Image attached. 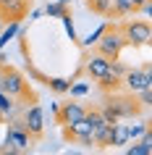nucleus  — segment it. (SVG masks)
<instances>
[{"label": "nucleus", "instance_id": "obj_1", "mask_svg": "<svg viewBox=\"0 0 152 155\" xmlns=\"http://www.w3.org/2000/svg\"><path fill=\"white\" fill-rule=\"evenodd\" d=\"M97 45V53L102 58H108V61H115V58H121V53H123V48H126V40H123V34H121V26L115 24H108L105 26V32L100 34V40L95 42Z\"/></svg>", "mask_w": 152, "mask_h": 155}, {"label": "nucleus", "instance_id": "obj_2", "mask_svg": "<svg viewBox=\"0 0 152 155\" xmlns=\"http://www.w3.org/2000/svg\"><path fill=\"white\" fill-rule=\"evenodd\" d=\"M121 34L126 45L131 48H142V45H150L152 40V29H150V21H126L121 26Z\"/></svg>", "mask_w": 152, "mask_h": 155}, {"label": "nucleus", "instance_id": "obj_3", "mask_svg": "<svg viewBox=\"0 0 152 155\" xmlns=\"http://www.w3.org/2000/svg\"><path fill=\"white\" fill-rule=\"evenodd\" d=\"M0 92H5V95H11V97H26V95H29L24 76H21L16 68L0 71Z\"/></svg>", "mask_w": 152, "mask_h": 155}, {"label": "nucleus", "instance_id": "obj_4", "mask_svg": "<svg viewBox=\"0 0 152 155\" xmlns=\"http://www.w3.org/2000/svg\"><path fill=\"white\" fill-rule=\"evenodd\" d=\"M123 82H126V87H128L131 95H136V92L144 90V87H152V71H150V66H144L142 71H126V74H123Z\"/></svg>", "mask_w": 152, "mask_h": 155}, {"label": "nucleus", "instance_id": "obj_5", "mask_svg": "<svg viewBox=\"0 0 152 155\" xmlns=\"http://www.w3.org/2000/svg\"><path fill=\"white\" fill-rule=\"evenodd\" d=\"M108 108H110L118 118H131V116L139 113V103H136L134 97H115V95H113V97L108 100Z\"/></svg>", "mask_w": 152, "mask_h": 155}, {"label": "nucleus", "instance_id": "obj_6", "mask_svg": "<svg viewBox=\"0 0 152 155\" xmlns=\"http://www.w3.org/2000/svg\"><path fill=\"white\" fill-rule=\"evenodd\" d=\"M58 124H63V126H71V124L81 121L84 113H87V108H81L79 103H66L63 108H58Z\"/></svg>", "mask_w": 152, "mask_h": 155}, {"label": "nucleus", "instance_id": "obj_7", "mask_svg": "<svg viewBox=\"0 0 152 155\" xmlns=\"http://www.w3.org/2000/svg\"><path fill=\"white\" fill-rule=\"evenodd\" d=\"M24 129L26 134L32 139H40L42 137V131H45V124H42V108L40 105H34L26 110V124H24Z\"/></svg>", "mask_w": 152, "mask_h": 155}, {"label": "nucleus", "instance_id": "obj_8", "mask_svg": "<svg viewBox=\"0 0 152 155\" xmlns=\"http://www.w3.org/2000/svg\"><path fill=\"white\" fill-rule=\"evenodd\" d=\"M87 74L92 76V79H105V76H110V61L108 58H102L100 53L92 58H87Z\"/></svg>", "mask_w": 152, "mask_h": 155}, {"label": "nucleus", "instance_id": "obj_9", "mask_svg": "<svg viewBox=\"0 0 152 155\" xmlns=\"http://www.w3.org/2000/svg\"><path fill=\"white\" fill-rule=\"evenodd\" d=\"M29 142H32V137H29V134H26V129H24V126H18V124H16V126H11L8 134H5V145H11L16 153L26 150V147H29Z\"/></svg>", "mask_w": 152, "mask_h": 155}, {"label": "nucleus", "instance_id": "obj_10", "mask_svg": "<svg viewBox=\"0 0 152 155\" xmlns=\"http://www.w3.org/2000/svg\"><path fill=\"white\" fill-rule=\"evenodd\" d=\"M26 5H29V0H0V13H3V18L18 21L26 13Z\"/></svg>", "mask_w": 152, "mask_h": 155}, {"label": "nucleus", "instance_id": "obj_11", "mask_svg": "<svg viewBox=\"0 0 152 155\" xmlns=\"http://www.w3.org/2000/svg\"><path fill=\"white\" fill-rule=\"evenodd\" d=\"M150 153H152V137H150V131H144L142 145L128 147V155H150Z\"/></svg>", "mask_w": 152, "mask_h": 155}, {"label": "nucleus", "instance_id": "obj_12", "mask_svg": "<svg viewBox=\"0 0 152 155\" xmlns=\"http://www.w3.org/2000/svg\"><path fill=\"white\" fill-rule=\"evenodd\" d=\"M45 13H47V16H58V18H63L66 13H68V3H60V0H55V3H47Z\"/></svg>", "mask_w": 152, "mask_h": 155}, {"label": "nucleus", "instance_id": "obj_13", "mask_svg": "<svg viewBox=\"0 0 152 155\" xmlns=\"http://www.w3.org/2000/svg\"><path fill=\"white\" fill-rule=\"evenodd\" d=\"M16 32H18V24H16V21H11L8 29L3 26V29H0V48H5V45H8V40H11Z\"/></svg>", "mask_w": 152, "mask_h": 155}, {"label": "nucleus", "instance_id": "obj_14", "mask_svg": "<svg viewBox=\"0 0 152 155\" xmlns=\"http://www.w3.org/2000/svg\"><path fill=\"white\" fill-rule=\"evenodd\" d=\"M50 90L58 92V95H63V92H68V87H71V82H66V79H50Z\"/></svg>", "mask_w": 152, "mask_h": 155}, {"label": "nucleus", "instance_id": "obj_15", "mask_svg": "<svg viewBox=\"0 0 152 155\" xmlns=\"http://www.w3.org/2000/svg\"><path fill=\"white\" fill-rule=\"evenodd\" d=\"M147 131V126L144 124H134V126H126V137L131 139V137H139V134H144Z\"/></svg>", "mask_w": 152, "mask_h": 155}, {"label": "nucleus", "instance_id": "obj_16", "mask_svg": "<svg viewBox=\"0 0 152 155\" xmlns=\"http://www.w3.org/2000/svg\"><path fill=\"white\" fill-rule=\"evenodd\" d=\"M0 110H3V113H11V110H13L11 95H5V92H0Z\"/></svg>", "mask_w": 152, "mask_h": 155}, {"label": "nucleus", "instance_id": "obj_17", "mask_svg": "<svg viewBox=\"0 0 152 155\" xmlns=\"http://www.w3.org/2000/svg\"><path fill=\"white\" fill-rule=\"evenodd\" d=\"M105 26H108V24H102V26H100V29H97V32H92V34H89V37H87V40H84V45H87V48H92V45H95V42L100 40V34L105 32Z\"/></svg>", "mask_w": 152, "mask_h": 155}, {"label": "nucleus", "instance_id": "obj_18", "mask_svg": "<svg viewBox=\"0 0 152 155\" xmlns=\"http://www.w3.org/2000/svg\"><path fill=\"white\" fill-rule=\"evenodd\" d=\"M142 92V105H150L152 103V87H144V90H139Z\"/></svg>", "mask_w": 152, "mask_h": 155}, {"label": "nucleus", "instance_id": "obj_19", "mask_svg": "<svg viewBox=\"0 0 152 155\" xmlns=\"http://www.w3.org/2000/svg\"><path fill=\"white\" fill-rule=\"evenodd\" d=\"M68 90H71V95H87V84H76V87H68Z\"/></svg>", "mask_w": 152, "mask_h": 155}, {"label": "nucleus", "instance_id": "obj_20", "mask_svg": "<svg viewBox=\"0 0 152 155\" xmlns=\"http://www.w3.org/2000/svg\"><path fill=\"white\" fill-rule=\"evenodd\" d=\"M3 26H5V18H3V13H0V29H3Z\"/></svg>", "mask_w": 152, "mask_h": 155}, {"label": "nucleus", "instance_id": "obj_21", "mask_svg": "<svg viewBox=\"0 0 152 155\" xmlns=\"http://www.w3.org/2000/svg\"><path fill=\"white\" fill-rule=\"evenodd\" d=\"M3 118H5V113H3V110H0V124H3Z\"/></svg>", "mask_w": 152, "mask_h": 155}, {"label": "nucleus", "instance_id": "obj_22", "mask_svg": "<svg viewBox=\"0 0 152 155\" xmlns=\"http://www.w3.org/2000/svg\"><path fill=\"white\" fill-rule=\"evenodd\" d=\"M0 71H3V68H0Z\"/></svg>", "mask_w": 152, "mask_h": 155}]
</instances>
